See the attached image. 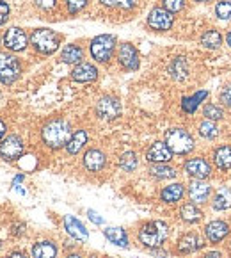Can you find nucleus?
I'll list each match as a JSON object with an SVG mask.
<instances>
[{
  "label": "nucleus",
  "instance_id": "obj_52",
  "mask_svg": "<svg viewBox=\"0 0 231 258\" xmlns=\"http://www.w3.org/2000/svg\"><path fill=\"white\" fill-rule=\"evenodd\" d=\"M107 258H112V256H107Z\"/></svg>",
  "mask_w": 231,
  "mask_h": 258
},
{
  "label": "nucleus",
  "instance_id": "obj_25",
  "mask_svg": "<svg viewBox=\"0 0 231 258\" xmlns=\"http://www.w3.org/2000/svg\"><path fill=\"white\" fill-rule=\"evenodd\" d=\"M180 217H182L185 223L189 224H196L199 223L201 219H203V212L199 210V207L196 205V203H185V205L180 209Z\"/></svg>",
  "mask_w": 231,
  "mask_h": 258
},
{
  "label": "nucleus",
  "instance_id": "obj_26",
  "mask_svg": "<svg viewBox=\"0 0 231 258\" xmlns=\"http://www.w3.org/2000/svg\"><path fill=\"white\" fill-rule=\"evenodd\" d=\"M206 98H208V93H206V91H199V93H196V95H192V96H185V98L182 100L183 112L194 114L197 110V107H199V103L203 102V100H206Z\"/></svg>",
  "mask_w": 231,
  "mask_h": 258
},
{
  "label": "nucleus",
  "instance_id": "obj_6",
  "mask_svg": "<svg viewBox=\"0 0 231 258\" xmlns=\"http://www.w3.org/2000/svg\"><path fill=\"white\" fill-rule=\"evenodd\" d=\"M22 66L18 59L11 53H0V82L13 84L20 77Z\"/></svg>",
  "mask_w": 231,
  "mask_h": 258
},
{
  "label": "nucleus",
  "instance_id": "obj_28",
  "mask_svg": "<svg viewBox=\"0 0 231 258\" xmlns=\"http://www.w3.org/2000/svg\"><path fill=\"white\" fill-rule=\"evenodd\" d=\"M149 175L157 180H171V178H175L178 173H176L175 167H171L169 164H153L151 169H149Z\"/></svg>",
  "mask_w": 231,
  "mask_h": 258
},
{
  "label": "nucleus",
  "instance_id": "obj_50",
  "mask_svg": "<svg viewBox=\"0 0 231 258\" xmlns=\"http://www.w3.org/2000/svg\"><path fill=\"white\" fill-rule=\"evenodd\" d=\"M229 249H231V242H229Z\"/></svg>",
  "mask_w": 231,
  "mask_h": 258
},
{
  "label": "nucleus",
  "instance_id": "obj_10",
  "mask_svg": "<svg viewBox=\"0 0 231 258\" xmlns=\"http://www.w3.org/2000/svg\"><path fill=\"white\" fill-rule=\"evenodd\" d=\"M23 150V141L18 136H8L6 139L0 141V159L4 160H18L22 157Z\"/></svg>",
  "mask_w": 231,
  "mask_h": 258
},
{
  "label": "nucleus",
  "instance_id": "obj_51",
  "mask_svg": "<svg viewBox=\"0 0 231 258\" xmlns=\"http://www.w3.org/2000/svg\"><path fill=\"white\" fill-rule=\"evenodd\" d=\"M0 46H2V41H0Z\"/></svg>",
  "mask_w": 231,
  "mask_h": 258
},
{
  "label": "nucleus",
  "instance_id": "obj_23",
  "mask_svg": "<svg viewBox=\"0 0 231 258\" xmlns=\"http://www.w3.org/2000/svg\"><path fill=\"white\" fill-rule=\"evenodd\" d=\"M103 235L109 239V242H112L114 246L119 247H128V235L123 228L119 226H109L103 230Z\"/></svg>",
  "mask_w": 231,
  "mask_h": 258
},
{
  "label": "nucleus",
  "instance_id": "obj_31",
  "mask_svg": "<svg viewBox=\"0 0 231 258\" xmlns=\"http://www.w3.org/2000/svg\"><path fill=\"white\" fill-rule=\"evenodd\" d=\"M197 130H199V136L205 137V139H215L219 136V128H217V125L212 119H203L199 123V126H197Z\"/></svg>",
  "mask_w": 231,
  "mask_h": 258
},
{
  "label": "nucleus",
  "instance_id": "obj_41",
  "mask_svg": "<svg viewBox=\"0 0 231 258\" xmlns=\"http://www.w3.org/2000/svg\"><path fill=\"white\" fill-rule=\"evenodd\" d=\"M137 0H116V6H119V8L123 9H132L135 8Z\"/></svg>",
  "mask_w": 231,
  "mask_h": 258
},
{
  "label": "nucleus",
  "instance_id": "obj_45",
  "mask_svg": "<svg viewBox=\"0 0 231 258\" xmlns=\"http://www.w3.org/2000/svg\"><path fill=\"white\" fill-rule=\"evenodd\" d=\"M6 130H8V128H6V123L2 121V119H0V141L4 139V136H6Z\"/></svg>",
  "mask_w": 231,
  "mask_h": 258
},
{
  "label": "nucleus",
  "instance_id": "obj_19",
  "mask_svg": "<svg viewBox=\"0 0 231 258\" xmlns=\"http://www.w3.org/2000/svg\"><path fill=\"white\" fill-rule=\"evenodd\" d=\"M98 77V70L91 62H79V64L73 68L71 79L75 82H93Z\"/></svg>",
  "mask_w": 231,
  "mask_h": 258
},
{
  "label": "nucleus",
  "instance_id": "obj_48",
  "mask_svg": "<svg viewBox=\"0 0 231 258\" xmlns=\"http://www.w3.org/2000/svg\"><path fill=\"white\" fill-rule=\"evenodd\" d=\"M226 41H227V45H229V46H231V31H229V32H227V36H226Z\"/></svg>",
  "mask_w": 231,
  "mask_h": 258
},
{
  "label": "nucleus",
  "instance_id": "obj_17",
  "mask_svg": "<svg viewBox=\"0 0 231 258\" xmlns=\"http://www.w3.org/2000/svg\"><path fill=\"white\" fill-rule=\"evenodd\" d=\"M64 230L69 233V237H73L79 242H86L89 239V232L88 228L84 226L76 217L73 216H64Z\"/></svg>",
  "mask_w": 231,
  "mask_h": 258
},
{
  "label": "nucleus",
  "instance_id": "obj_5",
  "mask_svg": "<svg viewBox=\"0 0 231 258\" xmlns=\"http://www.w3.org/2000/svg\"><path fill=\"white\" fill-rule=\"evenodd\" d=\"M91 55L95 61L98 62H107L112 59V53L116 50V38L110 34H100L89 45Z\"/></svg>",
  "mask_w": 231,
  "mask_h": 258
},
{
  "label": "nucleus",
  "instance_id": "obj_9",
  "mask_svg": "<svg viewBox=\"0 0 231 258\" xmlns=\"http://www.w3.org/2000/svg\"><path fill=\"white\" fill-rule=\"evenodd\" d=\"M173 23H175V16H173V13L167 11L166 8H155L148 15V25L157 32L169 31Z\"/></svg>",
  "mask_w": 231,
  "mask_h": 258
},
{
  "label": "nucleus",
  "instance_id": "obj_44",
  "mask_svg": "<svg viewBox=\"0 0 231 258\" xmlns=\"http://www.w3.org/2000/svg\"><path fill=\"white\" fill-rule=\"evenodd\" d=\"M6 258H27V254L23 253V251H15V253H11L9 256H6Z\"/></svg>",
  "mask_w": 231,
  "mask_h": 258
},
{
  "label": "nucleus",
  "instance_id": "obj_14",
  "mask_svg": "<svg viewBox=\"0 0 231 258\" xmlns=\"http://www.w3.org/2000/svg\"><path fill=\"white\" fill-rule=\"evenodd\" d=\"M27 43H29V38H27L25 31L18 29V27H11L4 36L6 48H9L11 52H22V50H25Z\"/></svg>",
  "mask_w": 231,
  "mask_h": 258
},
{
  "label": "nucleus",
  "instance_id": "obj_1",
  "mask_svg": "<svg viewBox=\"0 0 231 258\" xmlns=\"http://www.w3.org/2000/svg\"><path fill=\"white\" fill-rule=\"evenodd\" d=\"M71 134L73 132H71L69 123L62 118L52 119V121L46 123L41 130L43 143L52 150H59V148H62V146L68 145Z\"/></svg>",
  "mask_w": 231,
  "mask_h": 258
},
{
  "label": "nucleus",
  "instance_id": "obj_4",
  "mask_svg": "<svg viewBox=\"0 0 231 258\" xmlns=\"http://www.w3.org/2000/svg\"><path fill=\"white\" fill-rule=\"evenodd\" d=\"M31 45L36 48V52L43 53V55H52L61 45V38L50 29H36L31 36Z\"/></svg>",
  "mask_w": 231,
  "mask_h": 258
},
{
  "label": "nucleus",
  "instance_id": "obj_18",
  "mask_svg": "<svg viewBox=\"0 0 231 258\" xmlns=\"http://www.w3.org/2000/svg\"><path fill=\"white\" fill-rule=\"evenodd\" d=\"M107 164V157L103 152H100L98 148H91L86 152V155H84V166H86V169L91 171V173H98V171H102L103 167H105Z\"/></svg>",
  "mask_w": 231,
  "mask_h": 258
},
{
  "label": "nucleus",
  "instance_id": "obj_46",
  "mask_svg": "<svg viewBox=\"0 0 231 258\" xmlns=\"http://www.w3.org/2000/svg\"><path fill=\"white\" fill-rule=\"evenodd\" d=\"M103 6H107V8H112V6H116V0H100Z\"/></svg>",
  "mask_w": 231,
  "mask_h": 258
},
{
  "label": "nucleus",
  "instance_id": "obj_13",
  "mask_svg": "<svg viewBox=\"0 0 231 258\" xmlns=\"http://www.w3.org/2000/svg\"><path fill=\"white\" fill-rule=\"evenodd\" d=\"M205 247V240L201 239L196 232H189L185 235H182L178 239V244H176V251L180 254H190L196 253V251L203 249Z\"/></svg>",
  "mask_w": 231,
  "mask_h": 258
},
{
  "label": "nucleus",
  "instance_id": "obj_20",
  "mask_svg": "<svg viewBox=\"0 0 231 258\" xmlns=\"http://www.w3.org/2000/svg\"><path fill=\"white\" fill-rule=\"evenodd\" d=\"M183 194H185V187H183V183H171V185H167L162 189V192H160V200H162L164 203L173 205V203H178L180 200H182Z\"/></svg>",
  "mask_w": 231,
  "mask_h": 258
},
{
  "label": "nucleus",
  "instance_id": "obj_29",
  "mask_svg": "<svg viewBox=\"0 0 231 258\" xmlns=\"http://www.w3.org/2000/svg\"><path fill=\"white\" fill-rule=\"evenodd\" d=\"M212 207H213V210H219V212L231 209V189L222 187V189L215 194V198H213Z\"/></svg>",
  "mask_w": 231,
  "mask_h": 258
},
{
  "label": "nucleus",
  "instance_id": "obj_38",
  "mask_svg": "<svg viewBox=\"0 0 231 258\" xmlns=\"http://www.w3.org/2000/svg\"><path fill=\"white\" fill-rule=\"evenodd\" d=\"M8 18H9V6L8 2L0 0V25H4L8 22Z\"/></svg>",
  "mask_w": 231,
  "mask_h": 258
},
{
  "label": "nucleus",
  "instance_id": "obj_21",
  "mask_svg": "<svg viewBox=\"0 0 231 258\" xmlns=\"http://www.w3.org/2000/svg\"><path fill=\"white\" fill-rule=\"evenodd\" d=\"M213 162H215L219 171H229L231 169V146L222 145L215 148L213 152Z\"/></svg>",
  "mask_w": 231,
  "mask_h": 258
},
{
  "label": "nucleus",
  "instance_id": "obj_32",
  "mask_svg": "<svg viewBox=\"0 0 231 258\" xmlns=\"http://www.w3.org/2000/svg\"><path fill=\"white\" fill-rule=\"evenodd\" d=\"M119 166L123 171L126 173H132L137 166H139V160H137V153L135 152H125L119 157Z\"/></svg>",
  "mask_w": 231,
  "mask_h": 258
},
{
  "label": "nucleus",
  "instance_id": "obj_15",
  "mask_svg": "<svg viewBox=\"0 0 231 258\" xmlns=\"http://www.w3.org/2000/svg\"><path fill=\"white\" fill-rule=\"evenodd\" d=\"M173 159V152L169 150V146L166 145V141H157L146 152V160L151 164H167Z\"/></svg>",
  "mask_w": 231,
  "mask_h": 258
},
{
  "label": "nucleus",
  "instance_id": "obj_37",
  "mask_svg": "<svg viewBox=\"0 0 231 258\" xmlns=\"http://www.w3.org/2000/svg\"><path fill=\"white\" fill-rule=\"evenodd\" d=\"M89 0H66V6H68V11L71 13V15H75V13L82 11L86 6H88Z\"/></svg>",
  "mask_w": 231,
  "mask_h": 258
},
{
  "label": "nucleus",
  "instance_id": "obj_7",
  "mask_svg": "<svg viewBox=\"0 0 231 258\" xmlns=\"http://www.w3.org/2000/svg\"><path fill=\"white\" fill-rule=\"evenodd\" d=\"M121 102H119L116 96H102L96 103V114H98L100 119H107V121H112V119L119 118L121 116Z\"/></svg>",
  "mask_w": 231,
  "mask_h": 258
},
{
  "label": "nucleus",
  "instance_id": "obj_42",
  "mask_svg": "<svg viewBox=\"0 0 231 258\" xmlns=\"http://www.w3.org/2000/svg\"><path fill=\"white\" fill-rule=\"evenodd\" d=\"M88 217L93 221L95 224H103V217H100L98 214L95 212V210H88Z\"/></svg>",
  "mask_w": 231,
  "mask_h": 258
},
{
  "label": "nucleus",
  "instance_id": "obj_24",
  "mask_svg": "<svg viewBox=\"0 0 231 258\" xmlns=\"http://www.w3.org/2000/svg\"><path fill=\"white\" fill-rule=\"evenodd\" d=\"M86 145H88V132H86V130H76V132H73L71 137H69L68 145H66V152H68L69 155H76Z\"/></svg>",
  "mask_w": 231,
  "mask_h": 258
},
{
  "label": "nucleus",
  "instance_id": "obj_49",
  "mask_svg": "<svg viewBox=\"0 0 231 258\" xmlns=\"http://www.w3.org/2000/svg\"><path fill=\"white\" fill-rule=\"evenodd\" d=\"M194 2H212V0H194Z\"/></svg>",
  "mask_w": 231,
  "mask_h": 258
},
{
  "label": "nucleus",
  "instance_id": "obj_2",
  "mask_svg": "<svg viewBox=\"0 0 231 258\" xmlns=\"http://www.w3.org/2000/svg\"><path fill=\"white\" fill-rule=\"evenodd\" d=\"M169 237V226L164 221H149L144 223L139 230V240L144 247L148 249H157L162 247V244Z\"/></svg>",
  "mask_w": 231,
  "mask_h": 258
},
{
  "label": "nucleus",
  "instance_id": "obj_22",
  "mask_svg": "<svg viewBox=\"0 0 231 258\" xmlns=\"http://www.w3.org/2000/svg\"><path fill=\"white\" fill-rule=\"evenodd\" d=\"M32 258H57V246L52 240H39L32 246Z\"/></svg>",
  "mask_w": 231,
  "mask_h": 258
},
{
  "label": "nucleus",
  "instance_id": "obj_27",
  "mask_svg": "<svg viewBox=\"0 0 231 258\" xmlns=\"http://www.w3.org/2000/svg\"><path fill=\"white\" fill-rule=\"evenodd\" d=\"M82 55H84V52L79 45H66L64 48H62L61 59L66 64H79V62L82 61Z\"/></svg>",
  "mask_w": 231,
  "mask_h": 258
},
{
  "label": "nucleus",
  "instance_id": "obj_12",
  "mask_svg": "<svg viewBox=\"0 0 231 258\" xmlns=\"http://www.w3.org/2000/svg\"><path fill=\"white\" fill-rule=\"evenodd\" d=\"M118 61L125 70L133 72V70L139 68V52L132 43H123V45H119L118 50Z\"/></svg>",
  "mask_w": 231,
  "mask_h": 258
},
{
  "label": "nucleus",
  "instance_id": "obj_11",
  "mask_svg": "<svg viewBox=\"0 0 231 258\" xmlns=\"http://www.w3.org/2000/svg\"><path fill=\"white\" fill-rule=\"evenodd\" d=\"M231 233V224L224 219H213L205 226V235L210 244H219Z\"/></svg>",
  "mask_w": 231,
  "mask_h": 258
},
{
  "label": "nucleus",
  "instance_id": "obj_33",
  "mask_svg": "<svg viewBox=\"0 0 231 258\" xmlns=\"http://www.w3.org/2000/svg\"><path fill=\"white\" fill-rule=\"evenodd\" d=\"M171 73H173V77H175V79H178V80L185 79L187 73H189L185 57H176L175 62H173V66H171Z\"/></svg>",
  "mask_w": 231,
  "mask_h": 258
},
{
  "label": "nucleus",
  "instance_id": "obj_40",
  "mask_svg": "<svg viewBox=\"0 0 231 258\" xmlns=\"http://www.w3.org/2000/svg\"><path fill=\"white\" fill-rule=\"evenodd\" d=\"M36 6L41 9H45V11H48V9H53L55 8V2L57 0H34Z\"/></svg>",
  "mask_w": 231,
  "mask_h": 258
},
{
  "label": "nucleus",
  "instance_id": "obj_16",
  "mask_svg": "<svg viewBox=\"0 0 231 258\" xmlns=\"http://www.w3.org/2000/svg\"><path fill=\"white\" fill-rule=\"evenodd\" d=\"M210 194H212V185L206 183L205 180H192L189 187V198L190 202L196 205H203L208 202Z\"/></svg>",
  "mask_w": 231,
  "mask_h": 258
},
{
  "label": "nucleus",
  "instance_id": "obj_35",
  "mask_svg": "<svg viewBox=\"0 0 231 258\" xmlns=\"http://www.w3.org/2000/svg\"><path fill=\"white\" fill-rule=\"evenodd\" d=\"M215 15L217 18L224 20V22L231 20V0H220V2H217Z\"/></svg>",
  "mask_w": 231,
  "mask_h": 258
},
{
  "label": "nucleus",
  "instance_id": "obj_36",
  "mask_svg": "<svg viewBox=\"0 0 231 258\" xmlns=\"http://www.w3.org/2000/svg\"><path fill=\"white\" fill-rule=\"evenodd\" d=\"M162 2H164V8L169 13H178L185 8V0H162Z\"/></svg>",
  "mask_w": 231,
  "mask_h": 258
},
{
  "label": "nucleus",
  "instance_id": "obj_34",
  "mask_svg": "<svg viewBox=\"0 0 231 258\" xmlns=\"http://www.w3.org/2000/svg\"><path fill=\"white\" fill-rule=\"evenodd\" d=\"M203 112H205L206 119H212V121L224 118V109L220 105H217V103H206Z\"/></svg>",
  "mask_w": 231,
  "mask_h": 258
},
{
  "label": "nucleus",
  "instance_id": "obj_43",
  "mask_svg": "<svg viewBox=\"0 0 231 258\" xmlns=\"http://www.w3.org/2000/svg\"><path fill=\"white\" fill-rule=\"evenodd\" d=\"M203 258H224L220 251H208V253L203 254Z\"/></svg>",
  "mask_w": 231,
  "mask_h": 258
},
{
  "label": "nucleus",
  "instance_id": "obj_3",
  "mask_svg": "<svg viewBox=\"0 0 231 258\" xmlns=\"http://www.w3.org/2000/svg\"><path fill=\"white\" fill-rule=\"evenodd\" d=\"M166 145L173 155H189L194 150V137L185 128H169L166 132Z\"/></svg>",
  "mask_w": 231,
  "mask_h": 258
},
{
  "label": "nucleus",
  "instance_id": "obj_8",
  "mask_svg": "<svg viewBox=\"0 0 231 258\" xmlns=\"http://www.w3.org/2000/svg\"><path fill=\"white\" fill-rule=\"evenodd\" d=\"M183 169H185V173L192 180H205L210 178V175H212V166H210V162L205 157L189 159L185 162V166H183Z\"/></svg>",
  "mask_w": 231,
  "mask_h": 258
},
{
  "label": "nucleus",
  "instance_id": "obj_47",
  "mask_svg": "<svg viewBox=\"0 0 231 258\" xmlns=\"http://www.w3.org/2000/svg\"><path fill=\"white\" fill-rule=\"evenodd\" d=\"M66 258H82V256H80L79 253H69V254H68V256H66Z\"/></svg>",
  "mask_w": 231,
  "mask_h": 258
},
{
  "label": "nucleus",
  "instance_id": "obj_39",
  "mask_svg": "<svg viewBox=\"0 0 231 258\" xmlns=\"http://www.w3.org/2000/svg\"><path fill=\"white\" fill-rule=\"evenodd\" d=\"M220 102H222L226 107H231V84L220 91Z\"/></svg>",
  "mask_w": 231,
  "mask_h": 258
},
{
  "label": "nucleus",
  "instance_id": "obj_30",
  "mask_svg": "<svg viewBox=\"0 0 231 258\" xmlns=\"http://www.w3.org/2000/svg\"><path fill=\"white\" fill-rule=\"evenodd\" d=\"M201 45L210 50L219 48V46L222 45V36H220V32L215 31V29H208V31H205V34L201 36Z\"/></svg>",
  "mask_w": 231,
  "mask_h": 258
}]
</instances>
